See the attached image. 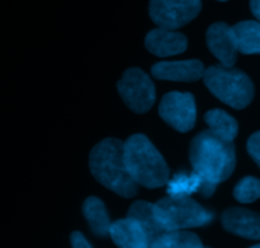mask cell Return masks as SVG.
Here are the masks:
<instances>
[{
  "instance_id": "cell-11",
  "label": "cell",
  "mask_w": 260,
  "mask_h": 248,
  "mask_svg": "<svg viewBox=\"0 0 260 248\" xmlns=\"http://www.w3.org/2000/svg\"><path fill=\"white\" fill-rule=\"evenodd\" d=\"M204 74V65L199 60L157 62L152 66V75L156 79L174 82H197Z\"/></svg>"
},
{
  "instance_id": "cell-3",
  "label": "cell",
  "mask_w": 260,
  "mask_h": 248,
  "mask_svg": "<svg viewBox=\"0 0 260 248\" xmlns=\"http://www.w3.org/2000/svg\"><path fill=\"white\" fill-rule=\"evenodd\" d=\"M124 154L130 176L141 186L158 189L170 180L167 163L146 135H132L124 143Z\"/></svg>"
},
{
  "instance_id": "cell-7",
  "label": "cell",
  "mask_w": 260,
  "mask_h": 248,
  "mask_svg": "<svg viewBox=\"0 0 260 248\" xmlns=\"http://www.w3.org/2000/svg\"><path fill=\"white\" fill-rule=\"evenodd\" d=\"M202 11L201 0H151L149 16L161 28H181L197 18Z\"/></svg>"
},
{
  "instance_id": "cell-2",
  "label": "cell",
  "mask_w": 260,
  "mask_h": 248,
  "mask_svg": "<svg viewBox=\"0 0 260 248\" xmlns=\"http://www.w3.org/2000/svg\"><path fill=\"white\" fill-rule=\"evenodd\" d=\"M89 169L94 179L115 194L129 199L138 192V184L127 171L124 143L117 139H105L89 154Z\"/></svg>"
},
{
  "instance_id": "cell-20",
  "label": "cell",
  "mask_w": 260,
  "mask_h": 248,
  "mask_svg": "<svg viewBox=\"0 0 260 248\" xmlns=\"http://www.w3.org/2000/svg\"><path fill=\"white\" fill-rule=\"evenodd\" d=\"M234 196L241 204H250L260 199V180L247 176L240 180L234 190Z\"/></svg>"
},
{
  "instance_id": "cell-12",
  "label": "cell",
  "mask_w": 260,
  "mask_h": 248,
  "mask_svg": "<svg viewBox=\"0 0 260 248\" xmlns=\"http://www.w3.org/2000/svg\"><path fill=\"white\" fill-rule=\"evenodd\" d=\"M144 44L151 54L166 57L184 52L187 47V40L180 32L158 27L148 32Z\"/></svg>"
},
{
  "instance_id": "cell-22",
  "label": "cell",
  "mask_w": 260,
  "mask_h": 248,
  "mask_svg": "<svg viewBox=\"0 0 260 248\" xmlns=\"http://www.w3.org/2000/svg\"><path fill=\"white\" fill-rule=\"evenodd\" d=\"M72 245L73 248H92L89 245V243L87 242V239L84 238V235L79 232H74L71 237Z\"/></svg>"
},
{
  "instance_id": "cell-18",
  "label": "cell",
  "mask_w": 260,
  "mask_h": 248,
  "mask_svg": "<svg viewBox=\"0 0 260 248\" xmlns=\"http://www.w3.org/2000/svg\"><path fill=\"white\" fill-rule=\"evenodd\" d=\"M167 194L172 197H185L190 196L194 192H201L202 189V179L195 173L181 172V173L175 174L172 179L167 181Z\"/></svg>"
},
{
  "instance_id": "cell-23",
  "label": "cell",
  "mask_w": 260,
  "mask_h": 248,
  "mask_svg": "<svg viewBox=\"0 0 260 248\" xmlns=\"http://www.w3.org/2000/svg\"><path fill=\"white\" fill-rule=\"evenodd\" d=\"M250 9L257 22H260V0H250Z\"/></svg>"
},
{
  "instance_id": "cell-10",
  "label": "cell",
  "mask_w": 260,
  "mask_h": 248,
  "mask_svg": "<svg viewBox=\"0 0 260 248\" xmlns=\"http://www.w3.org/2000/svg\"><path fill=\"white\" fill-rule=\"evenodd\" d=\"M222 225L227 232L246 239H260V214L244 209L231 207L222 214Z\"/></svg>"
},
{
  "instance_id": "cell-15",
  "label": "cell",
  "mask_w": 260,
  "mask_h": 248,
  "mask_svg": "<svg viewBox=\"0 0 260 248\" xmlns=\"http://www.w3.org/2000/svg\"><path fill=\"white\" fill-rule=\"evenodd\" d=\"M231 29L237 51L244 55H260V22L242 21Z\"/></svg>"
},
{
  "instance_id": "cell-1",
  "label": "cell",
  "mask_w": 260,
  "mask_h": 248,
  "mask_svg": "<svg viewBox=\"0 0 260 248\" xmlns=\"http://www.w3.org/2000/svg\"><path fill=\"white\" fill-rule=\"evenodd\" d=\"M190 162L192 171L202 179L201 194L209 197L217 185L226 181L236 165L234 141L216 136L211 130L198 134L190 144Z\"/></svg>"
},
{
  "instance_id": "cell-5",
  "label": "cell",
  "mask_w": 260,
  "mask_h": 248,
  "mask_svg": "<svg viewBox=\"0 0 260 248\" xmlns=\"http://www.w3.org/2000/svg\"><path fill=\"white\" fill-rule=\"evenodd\" d=\"M154 210L167 232L202 227L213 219L211 211L189 196L164 197L154 204Z\"/></svg>"
},
{
  "instance_id": "cell-14",
  "label": "cell",
  "mask_w": 260,
  "mask_h": 248,
  "mask_svg": "<svg viewBox=\"0 0 260 248\" xmlns=\"http://www.w3.org/2000/svg\"><path fill=\"white\" fill-rule=\"evenodd\" d=\"M127 218L136 220L142 229L144 230L148 239L149 245L158 239L161 235L167 233L164 225L159 222L158 217L154 210V204H149L147 201H137L130 206L129 211H127Z\"/></svg>"
},
{
  "instance_id": "cell-19",
  "label": "cell",
  "mask_w": 260,
  "mask_h": 248,
  "mask_svg": "<svg viewBox=\"0 0 260 248\" xmlns=\"http://www.w3.org/2000/svg\"><path fill=\"white\" fill-rule=\"evenodd\" d=\"M149 248H204L198 235L190 232H167L154 240Z\"/></svg>"
},
{
  "instance_id": "cell-13",
  "label": "cell",
  "mask_w": 260,
  "mask_h": 248,
  "mask_svg": "<svg viewBox=\"0 0 260 248\" xmlns=\"http://www.w3.org/2000/svg\"><path fill=\"white\" fill-rule=\"evenodd\" d=\"M109 234L120 248H149L146 233L132 218L111 223Z\"/></svg>"
},
{
  "instance_id": "cell-4",
  "label": "cell",
  "mask_w": 260,
  "mask_h": 248,
  "mask_svg": "<svg viewBox=\"0 0 260 248\" xmlns=\"http://www.w3.org/2000/svg\"><path fill=\"white\" fill-rule=\"evenodd\" d=\"M204 84L219 101L235 110H242L254 98L251 79L239 69L224 65H212L204 70Z\"/></svg>"
},
{
  "instance_id": "cell-6",
  "label": "cell",
  "mask_w": 260,
  "mask_h": 248,
  "mask_svg": "<svg viewBox=\"0 0 260 248\" xmlns=\"http://www.w3.org/2000/svg\"><path fill=\"white\" fill-rule=\"evenodd\" d=\"M117 91L125 104L137 114H146L156 101L153 82L138 67H132L124 73L117 82Z\"/></svg>"
},
{
  "instance_id": "cell-21",
  "label": "cell",
  "mask_w": 260,
  "mask_h": 248,
  "mask_svg": "<svg viewBox=\"0 0 260 248\" xmlns=\"http://www.w3.org/2000/svg\"><path fill=\"white\" fill-rule=\"evenodd\" d=\"M246 148L250 157L252 158V160L259 165L260 168V131L254 132V134L249 137Z\"/></svg>"
},
{
  "instance_id": "cell-8",
  "label": "cell",
  "mask_w": 260,
  "mask_h": 248,
  "mask_svg": "<svg viewBox=\"0 0 260 248\" xmlns=\"http://www.w3.org/2000/svg\"><path fill=\"white\" fill-rule=\"evenodd\" d=\"M158 112L164 121L180 132L190 131L197 120V107L194 97L190 93L170 92L165 94Z\"/></svg>"
},
{
  "instance_id": "cell-25",
  "label": "cell",
  "mask_w": 260,
  "mask_h": 248,
  "mask_svg": "<svg viewBox=\"0 0 260 248\" xmlns=\"http://www.w3.org/2000/svg\"><path fill=\"white\" fill-rule=\"evenodd\" d=\"M218 2H227V0H218Z\"/></svg>"
},
{
  "instance_id": "cell-17",
  "label": "cell",
  "mask_w": 260,
  "mask_h": 248,
  "mask_svg": "<svg viewBox=\"0 0 260 248\" xmlns=\"http://www.w3.org/2000/svg\"><path fill=\"white\" fill-rule=\"evenodd\" d=\"M204 121L209 126V130L222 140L234 141L235 137L237 136V132H239L237 121L222 110L216 109L208 111L204 116Z\"/></svg>"
},
{
  "instance_id": "cell-9",
  "label": "cell",
  "mask_w": 260,
  "mask_h": 248,
  "mask_svg": "<svg viewBox=\"0 0 260 248\" xmlns=\"http://www.w3.org/2000/svg\"><path fill=\"white\" fill-rule=\"evenodd\" d=\"M208 49L224 66H234L237 60V47L234 33L229 24L217 22L207 31Z\"/></svg>"
},
{
  "instance_id": "cell-16",
  "label": "cell",
  "mask_w": 260,
  "mask_h": 248,
  "mask_svg": "<svg viewBox=\"0 0 260 248\" xmlns=\"http://www.w3.org/2000/svg\"><path fill=\"white\" fill-rule=\"evenodd\" d=\"M83 214L94 234L100 235V237H105L109 234L111 222H110L106 207L101 200L94 196L88 197L84 201Z\"/></svg>"
},
{
  "instance_id": "cell-24",
  "label": "cell",
  "mask_w": 260,
  "mask_h": 248,
  "mask_svg": "<svg viewBox=\"0 0 260 248\" xmlns=\"http://www.w3.org/2000/svg\"><path fill=\"white\" fill-rule=\"evenodd\" d=\"M250 248H260V244H255V245H252V247H250Z\"/></svg>"
}]
</instances>
